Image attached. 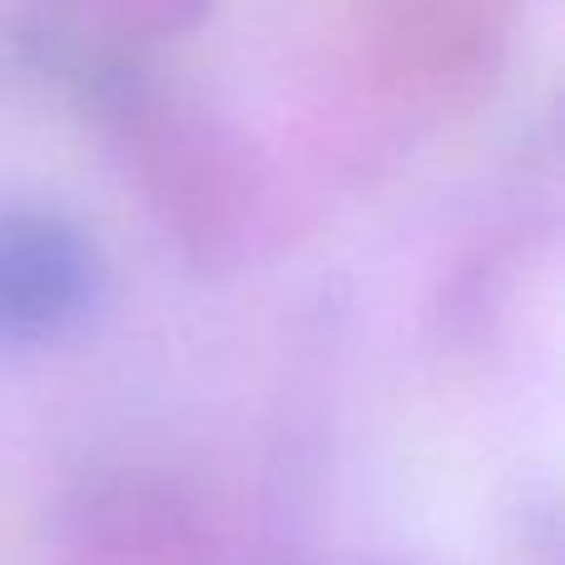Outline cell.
<instances>
[{
    "instance_id": "obj_1",
    "label": "cell",
    "mask_w": 565,
    "mask_h": 565,
    "mask_svg": "<svg viewBox=\"0 0 565 565\" xmlns=\"http://www.w3.org/2000/svg\"><path fill=\"white\" fill-rule=\"evenodd\" d=\"M105 298V258L75 218L35 204L0 209V348L75 332Z\"/></svg>"
}]
</instances>
